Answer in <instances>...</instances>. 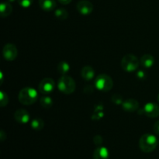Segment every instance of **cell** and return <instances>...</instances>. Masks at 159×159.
<instances>
[{
    "label": "cell",
    "mask_w": 159,
    "mask_h": 159,
    "mask_svg": "<svg viewBox=\"0 0 159 159\" xmlns=\"http://www.w3.org/2000/svg\"><path fill=\"white\" fill-rule=\"evenodd\" d=\"M158 141L155 135L152 134H145L140 138L139 147L143 152L150 153L157 148Z\"/></svg>",
    "instance_id": "cell-1"
},
{
    "label": "cell",
    "mask_w": 159,
    "mask_h": 159,
    "mask_svg": "<svg viewBox=\"0 0 159 159\" xmlns=\"http://www.w3.org/2000/svg\"><path fill=\"white\" fill-rule=\"evenodd\" d=\"M38 98L37 90L31 87H26L20 90L18 95V99L23 105L29 106L34 104Z\"/></svg>",
    "instance_id": "cell-2"
},
{
    "label": "cell",
    "mask_w": 159,
    "mask_h": 159,
    "mask_svg": "<svg viewBox=\"0 0 159 159\" xmlns=\"http://www.w3.org/2000/svg\"><path fill=\"white\" fill-rule=\"evenodd\" d=\"M75 82L68 75H62L57 82V89L64 94H71L75 90Z\"/></svg>",
    "instance_id": "cell-3"
},
{
    "label": "cell",
    "mask_w": 159,
    "mask_h": 159,
    "mask_svg": "<svg viewBox=\"0 0 159 159\" xmlns=\"http://www.w3.org/2000/svg\"><path fill=\"white\" fill-rule=\"evenodd\" d=\"M140 61L132 54H126L121 60V67L127 72H133L138 68Z\"/></svg>",
    "instance_id": "cell-4"
},
{
    "label": "cell",
    "mask_w": 159,
    "mask_h": 159,
    "mask_svg": "<svg viewBox=\"0 0 159 159\" xmlns=\"http://www.w3.org/2000/svg\"><path fill=\"white\" fill-rule=\"evenodd\" d=\"M95 86L98 90L102 92H109L113 86V82L111 77L107 74H101L95 80Z\"/></svg>",
    "instance_id": "cell-5"
},
{
    "label": "cell",
    "mask_w": 159,
    "mask_h": 159,
    "mask_svg": "<svg viewBox=\"0 0 159 159\" xmlns=\"http://www.w3.org/2000/svg\"><path fill=\"white\" fill-rule=\"evenodd\" d=\"M55 89V82L51 78L43 79L39 84V91L44 95H48L52 93Z\"/></svg>",
    "instance_id": "cell-6"
},
{
    "label": "cell",
    "mask_w": 159,
    "mask_h": 159,
    "mask_svg": "<svg viewBox=\"0 0 159 159\" xmlns=\"http://www.w3.org/2000/svg\"><path fill=\"white\" fill-rule=\"evenodd\" d=\"M2 55L6 61H12L16 58L18 55V50L16 47L12 43H7L3 48Z\"/></svg>",
    "instance_id": "cell-7"
},
{
    "label": "cell",
    "mask_w": 159,
    "mask_h": 159,
    "mask_svg": "<svg viewBox=\"0 0 159 159\" xmlns=\"http://www.w3.org/2000/svg\"><path fill=\"white\" fill-rule=\"evenodd\" d=\"M143 111L148 117H158L159 116V106L155 102H148L144 105Z\"/></svg>",
    "instance_id": "cell-8"
},
{
    "label": "cell",
    "mask_w": 159,
    "mask_h": 159,
    "mask_svg": "<svg viewBox=\"0 0 159 159\" xmlns=\"http://www.w3.org/2000/svg\"><path fill=\"white\" fill-rule=\"evenodd\" d=\"M77 10L82 15H89L93 11V5L88 0H81L77 3Z\"/></svg>",
    "instance_id": "cell-9"
},
{
    "label": "cell",
    "mask_w": 159,
    "mask_h": 159,
    "mask_svg": "<svg viewBox=\"0 0 159 159\" xmlns=\"http://www.w3.org/2000/svg\"><path fill=\"white\" fill-rule=\"evenodd\" d=\"M14 118L17 123L21 124H27L30 120V116L27 110L24 109H19L14 113Z\"/></svg>",
    "instance_id": "cell-10"
},
{
    "label": "cell",
    "mask_w": 159,
    "mask_h": 159,
    "mask_svg": "<svg viewBox=\"0 0 159 159\" xmlns=\"http://www.w3.org/2000/svg\"><path fill=\"white\" fill-rule=\"evenodd\" d=\"M122 108L124 111L133 113L139 109V102L134 99H127L123 102Z\"/></svg>",
    "instance_id": "cell-11"
},
{
    "label": "cell",
    "mask_w": 159,
    "mask_h": 159,
    "mask_svg": "<svg viewBox=\"0 0 159 159\" xmlns=\"http://www.w3.org/2000/svg\"><path fill=\"white\" fill-rule=\"evenodd\" d=\"M110 152L108 149L102 146H99L93 152V159H109Z\"/></svg>",
    "instance_id": "cell-12"
},
{
    "label": "cell",
    "mask_w": 159,
    "mask_h": 159,
    "mask_svg": "<svg viewBox=\"0 0 159 159\" xmlns=\"http://www.w3.org/2000/svg\"><path fill=\"white\" fill-rule=\"evenodd\" d=\"M81 76L85 81L93 80L95 76V71L93 67L89 66V65L84 66L81 70Z\"/></svg>",
    "instance_id": "cell-13"
},
{
    "label": "cell",
    "mask_w": 159,
    "mask_h": 159,
    "mask_svg": "<svg viewBox=\"0 0 159 159\" xmlns=\"http://www.w3.org/2000/svg\"><path fill=\"white\" fill-rule=\"evenodd\" d=\"M39 5L43 11L51 12L56 8V1L55 0H39Z\"/></svg>",
    "instance_id": "cell-14"
},
{
    "label": "cell",
    "mask_w": 159,
    "mask_h": 159,
    "mask_svg": "<svg viewBox=\"0 0 159 159\" xmlns=\"http://www.w3.org/2000/svg\"><path fill=\"white\" fill-rule=\"evenodd\" d=\"M140 63L144 68H151L155 65V58L152 54H146L141 57L140 60Z\"/></svg>",
    "instance_id": "cell-15"
},
{
    "label": "cell",
    "mask_w": 159,
    "mask_h": 159,
    "mask_svg": "<svg viewBox=\"0 0 159 159\" xmlns=\"http://www.w3.org/2000/svg\"><path fill=\"white\" fill-rule=\"evenodd\" d=\"M12 6L9 2H2L0 4V15L2 17L5 18L12 13Z\"/></svg>",
    "instance_id": "cell-16"
},
{
    "label": "cell",
    "mask_w": 159,
    "mask_h": 159,
    "mask_svg": "<svg viewBox=\"0 0 159 159\" xmlns=\"http://www.w3.org/2000/svg\"><path fill=\"white\" fill-rule=\"evenodd\" d=\"M30 127L34 130H41L44 127V122L40 118H34L31 120Z\"/></svg>",
    "instance_id": "cell-17"
},
{
    "label": "cell",
    "mask_w": 159,
    "mask_h": 159,
    "mask_svg": "<svg viewBox=\"0 0 159 159\" xmlns=\"http://www.w3.org/2000/svg\"><path fill=\"white\" fill-rule=\"evenodd\" d=\"M57 69L60 74H61L62 75H65L70 71V65L68 62L62 61L57 65Z\"/></svg>",
    "instance_id": "cell-18"
},
{
    "label": "cell",
    "mask_w": 159,
    "mask_h": 159,
    "mask_svg": "<svg viewBox=\"0 0 159 159\" xmlns=\"http://www.w3.org/2000/svg\"><path fill=\"white\" fill-rule=\"evenodd\" d=\"M40 103L42 107L45 109H50L53 106L54 103V101H53L52 98L50 97V96H43V97L40 98Z\"/></svg>",
    "instance_id": "cell-19"
},
{
    "label": "cell",
    "mask_w": 159,
    "mask_h": 159,
    "mask_svg": "<svg viewBox=\"0 0 159 159\" xmlns=\"http://www.w3.org/2000/svg\"><path fill=\"white\" fill-rule=\"evenodd\" d=\"M54 16L58 20H65L68 17V12H67L66 9L60 8V9H57L54 11Z\"/></svg>",
    "instance_id": "cell-20"
},
{
    "label": "cell",
    "mask_w": 159,
    "mask_h": 159,
    "mask_svg": "<svg viewBox=\"0 0 159 159\" xmlns=\"http://www.w3.org/2000/svg\"><path fill=\"white\" fill-rule=\"evenodd\" d=\"M9 103V98H8V95L4 91L0 92V106L2 107H4L8 105Z\"/></svg>",
    "instance_id": "cell-21"
},
{
    "label": "cell",
    "mask_w": 159,
    "mask_h": 159,
    "mask_svg": "<svg viewBox=\"0 0 159 159\" xmlns=\"http://www.w3.org/2000/svg\"><path fill=\"white\" fill-rule=\"evenodd\" d=\"M111 101L113 103L116 104V105H122L124 100L120 95L116 93V94L113 95V96L111 98Z\"/></svg>",
    "instance_id": "cell-22"
},
{
    "label": "cell",
    "mask_w": 159,
    "mask_h": 159,
    "mask_svg": "<svg viewBox=\"0 0 159 159\" xmlns=\"http://www.w3.org/2000/svg\"><path fill=\"white\" fill-rule=\"evenodd\" d=\"M34 0H17V2L21 7L29 8L33 4Z\"/></svg>",
    "instance_id": "cell-23"
},
{
    "label": "cell",
    "mask_w": 159,
    "mask_h": 159,
    "mask_svg": "<svg viewBox=\"0 0 159 159\" xmlns=\"http://www.w3.org/2000/svg\"><path fill=\"white\" fill-rule=\"evenodd\" d=\"M93 141H94V143L96 145L100 146L102 143V137L99 136V135H97V136H96L94 138H93Z\"/></svg>",
    "instance_id": "cell-24"
},
{
    "label": "cell",
    "mask_w": 159,
    "mask_h": 159,
    "mask_svg": "<svg viewBox=\"0 0 159 159\" xmlns=\"http://www.w3.org/2000/svg\"><path fill=\"white\" fill-rule=\"evenodd\" d=\"M137 77L139 79H144L145 78V72L143 71H139L137 72Z\"/></svg>",
    "instance_id": "cell-25"
},
{
    "label": "cell",
    "mask_w": 159,
    "mask_h": 159,
    "mask_svg": "<svg viewBox=\"0 0 159 159\" xmlns=\"http://www.w3.org/2000/svg\"><path fill=\"white\" fill-rule=\"evenodd\" d=\"M154 131L157 135H159V120L154 124Z\"/></svg>",
    "instance_id": "cell-26"
},
{
    "label": "cell",
    "mask_w": 159,
    "mask_h": 159,
    "mask_svg": "<svg viewBox=\"0 0 159 159\" xmlns=\"http://www.w3.org/2000/svg\"><path fill=\"white\" fill-rule=\"evenodd\" d=\"M57 1L62 5H68L69 4V3H71V0H57Z\"/></svg>",
    "instance_id": "cell-27"
},
{
    "label": "cell",
    "mask_w": 159,
    "mask_h": 159,
    "mask_svg": "<svg viewBox=\"0 0 159 159\" xmlns=\"http://www.w3.org/2000/svg\"><path fill=\"white\" fill-rule=\"evenodd\" d=\"M16 0H7V2H15Z\"/></svg>",
    "instance_id": "cell-28"
},
{
    "label": "cell",
    "mask_w": 159,
    "mask_h": 159,
    "mask_svg": "<svg viewBox=\"0 0 159 159\" xmlns=\"http://www.w3.org/2000/svg\"><path fill=\"white\" fill-rule=\"evenodd\" d=\"M158 102H159V94H158Z\"/></svg>",
    "instance_id": "cell-29"
},
{
    "label": "cell",
    "mask_w": 159,
    "mask_h": 159,
    "mask_svg": "<svg viewBox=\"0 0 159 159\" xmlns=\"http://www.w3.org/2000/svg\"><path fill=\"white\" fill-rule=\"evenodd\" d=\"M158 144H159V140H158Z\"/></svg>",
    "instance_id": "cell-30"
}]
</instances>
